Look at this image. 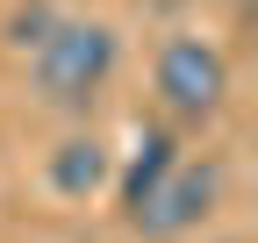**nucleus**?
<instances>
[{"instance_id":"nucleus-3","label":"nucleus","mask_w":258,"mask_h":243,"mask_svg":"<svg viewBox=\"0 0 258 243\" xmlns=\"http://www.w3.org/2000/svg\"><path fill=\"white\" fill-rule=\"evenodd\" d=\"M158 100H165L172 122H208L222 107V93H230V65H222V50L208 36H172L165 50H158Z\"/></svg>"},{"instance_id":"nucleus-6","label":"nucleus","mask_w":258,"mask_h":243,"mask_svg":"<svg viewBox=\"0 0 258 243\" xmlns=\"http://www.w3.org/2000/svg\"><path fill=\"white\" fill-rule=\"evenodd\" d=\"M50 22H57L50 8H15V22H8V36H15V43L29 50V43H36V36H43V29H50Z\"/></svg>"},{"instance_id":"nucleus-2","label":"nucleus","mask_w":258,"mask_h":243,"mask_svg":"<svg viewBox=\"0 0 258 243\" xmlns=\"http://www.w3.org/2000/svg\"><path fill=\"white\" fill-rule=\"evenodd\" d=\"M215 200H222V165H215V158H172L165 179H158L122 222L137 229V236H151V243H172V236H186V229H201V222L215 215Z\"/></svg>"},{"instance_id":"nucleus-1","label":"nucleus","mask_w":258,"mask_h":243,"mask_svg":"<svg viewBox=\"0 0 258 243\" xmlns=\"http://www.w3.org/2000/svg\"><path fill=\"white\" fill-rule=\"evenodd\" d=\"M29 50H36V93L50 107H86L115 79V57H122L108 22H50Z\"/></svg>"},{"instance_id":"nucleus-4","label":"nucleus","mask_w":258,"mask_h":243,"mask_svg":"<svg viewBox=\"0 0 258 243\" xmlns=\"http://www.w3.org/2000/svg\"><path fill=\"white\" fill-rule=\"evenodd\" d=\"M50 186L64 200H93V193L108 186V143L101 136H64L50 150Z\"/></svg>"},{"instance_id":"nucleus-5","label":"nucleus","mask_w":258,"mask_h":243,"mask_svg":"<svg viewBox=\"0 0 258 243\" xmlns=\"http://www.w3.org/2000/svg\"><path fill=\"white\" fill-rule=\"evenodd\" d=\"M179 158V143H172V129H144L137 136V158H129V179H122V215H129V207H137L151 186H158V179H165V165Z\"/></svg>"}]
</instances>
